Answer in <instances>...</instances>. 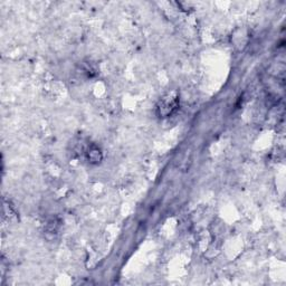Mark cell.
Masks as SVG:
<instances>
[{"label":"cell","instance_id":"1","mask_svg":"<svg viewBox=\"0 0 286 286\" xmlns=\"http://www.w3.org/2000/svg\"><path fill=\"white\" fill-rule=\"evenodd\" d=\"M180 104V99L175 92L168 93L157 104V115L160 119H166V117L171 116L179 109Z\"/></svg>","mask_w":286,"mask_h":286},{"label":"cell","instance_id":"2","mask_svg":"<svg viewBox=\"0 0 286 286\" xmlns=\"http://www.w3.org/2000/svg\"><path fill=\"white\" fill-rule=\"evenodd\" d=\"M88 158L92 163H99L102 160V153L96 146H92L88 149Z\"/></svg>","mask_w":286,"mask_h":286}]
</instances>
